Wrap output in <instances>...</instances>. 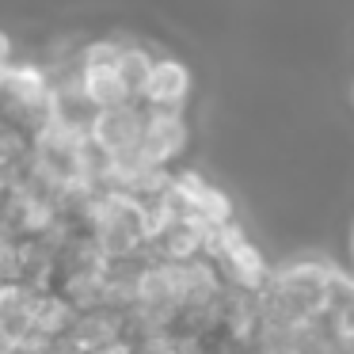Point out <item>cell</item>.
<instances>
[{"instance_id":"obj_1","label":"cell","mask_w":354,"mask_h":354,"mask_svg":"<svg viewBox=\"0 0 354 354\" xmlns=\"http://www.w3.org/2000/svg\"><path fill=\"white\" fill-rule=\"evenodd\" d=\"M354 278L343 267L320 255H297L286 259L282 267H270L267 286L259 290L263 320L267 324H308L320 320L339 293L351 286Z\"/></svg>"},{"instance_id":"obj_2","label":"cell","mask_w":354,"mask_h":354,"mask_svg":"<svg viewBox=\"0 0 354 354\" xmlns=\"http://www.w3.org/2000/svg\"><path fill=\"white\" fill-rule=\"evenodd\" d=\"M77 225L88 244L107 263L145 259L149 255V214L141 202L115 191H95L80 202Z\"/></svg>"},{"instance_id":"obj_3","label":"cell","mask_w":354,"mask_h":354,"mask_svg":"<svg viewBox=\"0 0 354 354\" xmlns=\"http://www.w3.org/2000/svg\"><path fill=\"white\" fill-rule=\"evenodd\" d=\"M0 122L31 141L50 122V73L35 57H16L0 77Z\"/></svg>"},{"instance_id":"obj_4","label":"cell","mask_w":354,"mask_h":354,"mask_svg":"<svg viewBox=\"0 0 354 354\" xmlns=\"http://www.w3.org/2000/svg\"><path fill=\"white\" fill-rule=\"evenodd\" d=\"M145 209H164V214L187 217V221H194L206 232L236 221V202H232V194L225 191V187H217L214 179H206L202 171H194V168H176L171 171L164 194Z\"/></svg>"},{"instance_id":"obj_5","label":"cell","mask_w":354,"mask_h":354,"mask_svg":"<svg viewBox=\"0 0 354 354\" xmlns=\"http://www.w3.org/2000/svg\"><path fill=\"white\" fill-rule=\"evenodd\" d=\"M202 259L217 270L225 290H236V293H259L263 286H267V274H270V259L244 232L240 221L221 225V229L209 232Z\"/></svg>"},{"instance_id":"obj_6","label":"cell","mask_w":354,"mask_h":354,"mask_svg":"<svg viewBox=\"0 0 354 354\" xmlns=\"http://www.w3.org/2000/svg\"><path fill=\"white\" fill-rule=\"evenodd\" d=\"M145 111L141 118V141H138V160L156 171H176L179 160L191 149V122L183 111Z\"/></svg>"},{"instance_id":"obj_7","label":"cell","mask_w":354,"mask_h":354,"mask_svg":"<svg viewBox=\"0 0 354 354\" xmlns=\"http://www.w3.org/2000/svg\"><path fill=\"white\" fill-rule=\"evenodd\" d=\"M126 343H133V335L118 308H88L73 320L65 335V354H111Z\"/></svg>"},{"instance_id":"obj_8","label":"cell","mask_w":354,"mask_h":354,"mask_svg":"<svg viewBox=\"0 0 354 354\" xmlns=\"http://www.w3.org/2000/svg\"><path fill=\"white\" fill-rule=\"evenodd\" d=\"M194 95V73L183 57L176 54H156L153 69H149V80L141 88V107L149 111H183Z\"/></svg>"},{"instance_id":"obj_9","label":"cell","mask_w":354,"mask_h":354,"mask_svg":"<svg viewBox=\"0 0 354 354\" xmlns=\"http://www.w3.org/2000/svg\"><path fill=\"white\" fill-rule=\"evenodd\" d=\"M39 293L31 286L8 282L0 286V339L16 351L24 339L35 335V313H39Z\"/></svg>"},{"instance_id":"obj_10","label":"cell","mask_w":354,"mask_h":354,"mask_svg":"<svg viewBox=\"0 0 354 354\" xmlns=\"http://www.w3.org/2000/svg\"><path fill=\"white\" fill-rule=\"evenodd\" d=\"M153 62H156V50L149 46V42L133 39V35H122V50H118V77H122V84H126V92H130L133 103L141 100V88H145V80H149Z\"/></svg>"},{"instance_id":"obj_11","label":"cell","mask_w":354,"mask_h":354,"mask_svg":"<svg viewBox=\"0 0 354 354\" xmlns=\"http://www.w3.org/2000/svg\"><path fill=\"white\" fill-rule=\"evenodd\" d=\"M19 57V50H16V39H12L4 27H0V77H4V69H8L12 62Z\"/></svg>"},{"instance_id":"obj_12","label":"cell","mask_w":354,"mask_h":354,"mask_svg":"<svg viewBox=\"0 0 354 354\" xmlns=\"http://www.w3.org/2000/svg\"><path fill=\"white\" fill-rule=\"evenodd\" d=\"M346 252H351V270L346 274L354 278V221H351V232H346Z\"/></svg>"},{"instance_id":"obj_13","label":"cell","mask_w":354,"mask_h":354,"mask_svg":"<svg viewBox=\"0 0 354 354\" xmlns=\"http://www.w3.org/2000/svg\"><path fill=\"white\" fill-rule=\"evenodd\" d=\"M351 107H354V80H351Z\"/></svg>"},{"instance_id":"obj_14","label":"cell","mask_w":354,"mask_h":354,"mask_svg":"<svg viewBox=\"0 0 354 354\" xmlns=\"http://www.w3.org/2000/svg\"><path fill=\"white\" fill-rule=\"evenodd\" d=\"M8 354H16V351H8Z\"/></svg>"}]
</instances>
